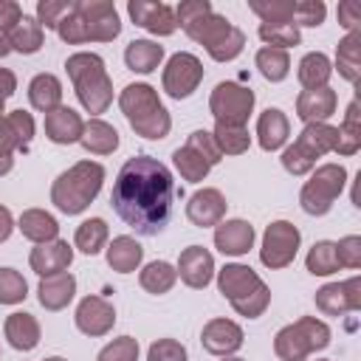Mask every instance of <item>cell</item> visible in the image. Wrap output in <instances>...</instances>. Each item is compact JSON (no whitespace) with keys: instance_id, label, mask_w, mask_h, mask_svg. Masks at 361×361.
Instances as JSON below:
<instances>
[{"instance_id":"6da1fadb","label":"cell","mask_w":361,"mask_h":361,"mask_svg":"<svg viewBox=\"0 0 361 361\" xmlns=\"http://www.w3.org/2000/svg\"><path fill=\"white\" fill-rule=\"evenodd\" d=\"M175 195V178L166 164L152 155H133L116 175L110 206L135 234L155 237L172 217Z\"/></svg>"},{"instance_id":"7a4b0ae2","label":"cell","mask_w":361,"mask_h":361,"mask_svg":"<svg viewBox=\"0 0 361 361\" xmlns=\"http://www.w3.org/2000/svg\"><path fill=\"white\" fill-rule=\"evenodd\" d=\"M65 71L71 76L79 104L93 118H99V113L113 104V79L104 68V59L93 51H76L65 59Z\"/></svg>"},{"instance_id":"3957f363","label":"cell","mask_w":361,"mask_h":361,"mask_svg":"<svg viewBox=\"0 0 361 361\" xmlns=\"http://www.w3.org/2000/svg\"><path fill=\"white\" fill-rule=\"evenodd\" d=\"M118 107L135 135L161 141L172 130V116L158 99V90L147 82H133L118 93Z\"/></svg>"},{"instance_id":"277c9868","label":"cell","mask_w":361,"mask_h":361,"mask_svg":"<svg viewBox=\"0 0 361 361\" xmlns=\"http://www.w3.org/2000/svg\"><path fill=\"white\" fill-rule=\"evenodd\" d=\"M217 274V290L228 299V305L245 316V319H259L268 305H271V288L265 285V279L243 265V262H226Z\"/></svg>"},{"instance_id":"5b68a950","label":"cell","mask_w":361,"mask_h":361,"mask_svg":"<svg viewBox=\"0 0 361 361\" xmlns=\"http://www.w3.org/2000/svg\"><path fill=\"white\" fill-rule=\"evenodd\" d=\"M104 183V166L99 161H76L51 183V203L62 214H82Z\"/></svg>"},{"instance_id":"8992f818","label":"cell","mask_w":361,"mask_h":361,"mask_svg":"<svg viewBox=\"0 0 361 361\" xmlns=\"http://www.w3.org/2000/svg\"><path fill=\"white\" fill-rule=\"evenodd\" d=\"M186 31L189 39H195L197 45L206 48V54L214 59V62H231L243 54L245 48V34L243 28H237L234 23H228L223 14H217L214 8L183 23L180 25Z\"/></svg>"},{"instance_id":"52a82bcc","label":"cell","mask_w":361,"mask_h":361,"mask_svg":"<svg viewBox=\"0 0 361 361\" xmlns=\"http://www.w3.org/2000/svg\"><path fill=\"white\" fill-rule=\"evenodd\" d=\"M336 127L327 124V121H319V124H305L302 133L296 135V141L290 147L282 149V169L288 175H307L316 169V161L327 152L336 149Z\"/></svg>"},{"instance_id":"ba28073f","label":"cell","mask_w":361,"mask_h":361,"mask_svg":"<svg viewBox=\"0 0 361 361\" xmlns=\"http://www.w3.org/2000/svg\"><path fill=\"white\" fill-rule=\"evenodd\" d=\"M330 327L327 322L316 316H302L293 324H285L274 336V353L279 361H305L310 353H319L330 344Z\"/></svg>"},{"instance_id":"9c48e42d","label":"cell","mask_w":361,"mask_h":361,"mask_svg":"<svg viewBox=\"0 0 361 361\" xmlns=\"http://www.w3.org/2000/svg\"><path fill=\"white\" fill-rule=\"evenodd\" d=\"M347 186V169L341 164H319L299 192V206L310 217H322L333 209L336 197Z\"/></svg>"},{"instance_id":"30bf717a","label":"cell","mask_w":361,"mask_h":361,"mask_svg":"<svg viewBox=\"0 0 361 361\" xmlns=\"http://www.w3.org/2000/svg\"><path fill=\"white\" fill-rule=\"evenodd\" d=\"M254 90L240 85V82H220L214 85L209 96V113L214 116V124H234L245 127L248 116L254 113Z\"/></svg>"},{"instance_id":"8fae6325","label":"cell","mask_w":361,"mask_h":361,"mask_svg":"<svg viewBox=\"0 0 361 361\" xmlns=\"http://www.w3.org/2000/svg\"><path fill=\"white\" fill-rule=\"evenodd\" d=\"M302 245V234L293 223L288 220H274L265 234H262V248H259V262L271 271L288 268L296 259V251Z\"/></svg>"},{"instance_id":"7c38bea8","label":"cell","mask_w":361,"mask_h":361,"mask_svg":"<svg viewBox=\"0 0 361 361\" xmlns=\"http://www.w3.org/2000/svg\"><path fill=\"white\" fill-rule=\"evenodd\" d=\"M203 82V62L189 54V51H178L166 59L164 65V73H161V85H164V93L169 99H189L197 85Z\"/></svg>"},{"instance_id":"4fadbf2b","label":"cell","mask_w":361,"mask_h":361,"mask_svg":"<svg viewBox=\"0 0 361 361\" xmlns=\"http://www.w3.org/2000/svg\"><path fill=\"white\" fill-rule=\"evenodd\" d=\"M76 11L87 25L90 42H113L121 34V20L113 0H76Z\"/></svg>"},{"instance_id":"5bb4252c","label":"cell","mask_w":361,"mask_h":361,"mask_svg":"<svg viewBox=\"0 0 361 361\" xmlns=\"http://www.w3.org/2000/svg\"><path fill=\"white\" fill-rule=\"evenodd\" d=\"M73 322H76V330L90 336V338H102L113 330L116 324V307L110 299L99 296V293H90L85 296L79 305H76V313H73Z\"/></svg>"},{"instance_id":"9a60e30c","label":"cell","mask_w":361,"mask_h":361,"mask_svg":"<svg viewBox=\"0 0 361 361\" xmlns=\"http://www.w3.org/2000/svg\"><path fill=\"white\" fill-rule=\"evenodd\" d=\"M313 299L324 316H344L350 310H361V276H350L347 282H327L316 290Z\"/></svg>"},{"instance_id":"2e32d148","label":"cell","mask_w":361,"mask_h":361,"mask_svg":"<svg viewBox=\"0 0 361 361\" xmlns=\"http://www.w3.org/2000/svg\"><path fill=\"white\" fill-rule=\"evenodd\" d=\"M127 14H130V20H133L138 28H144V31H149V34H155V37H169V34H175V28H178L175 8H172L169 3L130 0V3H127Z\"/></svg>"},{"instance_id":"e0dca14e","label":"cell","mask_w":361,"mask_h":361,"mask_svg":"<svg viewBox=\"0 0 361 361\" xmlns=\"http://www.w3.org/2000/svg\"><path fill=\"white\" fill-rule=\"evenodd\" d=\"M175 271H178V276H180V282L186 288L203 290L214 279V257L203 245H189V248L180 251Z\"/></svg>"},{"instance_id":"ac0fdd59","label":"cell","mask_w":361,"mask_h":361,"mask_svg":"<svg viewBox=\"0 0 361 361\" xmlns=\"http://www.w3.org/2000/svg\"><path fill=\"white\" fill-rule=\"evenodd\" d=\"M243 338H245L243 327L237 322H231V319H209L203 324V330H200L203 350L212 353V355H220V358L234 355L243 347Z\"/></svg>"},{"instance_id":"d6986e66","label":"cell","mask_w":361,"mask_h":361,"mask_svg":"<svg viewBox=\"0 0 361 361\" xmlns=\"http://www.w3.org/2000/svg\"><path fill=\"white\" fill-rule=\"evenodd\" d=\"M73 262V245L68 240H51V243H39L31 248L28 254V265L31 271L42 279V276H51V274H62L68 271V265Z\"/></svg>"},{"instance_id":"ffe728a7","label":"cell","mask_w":361,"mask_h":361,"mask_svg":"<svg viewBox=\"0 0 361 361\" xmlns=\"http://www.w3.org/2000/svg\"><path fill=\"white\" fill-rule=\"evenodd\" d=\"M226 206H228V203H226V197H223L220 189L203 186V189H197V192L189 197V203H186V217H189L192 226L209 228V226H217V223L226 217Z\"/></svg>"},{"instance_id":"44dd1931","label":"cell","mask_w":361,"mask_h":361,"mask_svg":"<svg viewBox=\"0 0 361 361\" xmlns=\"http://www.w3.org/2000/svg\"><path fill=\"white\" fill-rule=\"evenodd\" d=\"M254 226L248 220H220L214 226V248L223 257H243L254 248Z\"/></svg>"},{"instance_id":"7402d4cb","label":"cell","mask_w":361,"mask_h":361,"mask_svg":"<svg viewBox=\"0 0 361 361\" xmlns=\"http://www.w3.org/2000/svg\"><path fill=\"white\" fill-rule=\"evenodd\" d=\"M338 107V96L336 90L327 85V87H316V90H302L296 96V116L305 121V124H319V121H327Z\"/></svg>"},{"instance_id":"603a6c76","label":"cell","mask_w":361,"mask_h":361,"mask_svg":"<svg viewBox=\"0 0 361 361\" xmlns=\"http://www.w3.org/2000/svg\"><path fill=\"white\" fill-rule=\"evenodd\" d=\"M82 130H85L82 116L68 104H59L56 110L45 113V138L54 144H62V147L76 144L82 138Z\"/></svg>"},{"instance_id":"cb8c5ba5","label":"cell","mask_w":361,"mask_h":361,"mask_svg":"<svg viewBox=\"0 0 361 361\" xmlns=\"http://www.w3.org/2000/svg\"><path fill=\"white\" fill-rule=\"evenodd\" d=\"M76 296V276L71 271H62V274H51V276H42L39 279V288H37V299L45 310L56 313V310H65Z\"/></svg>"},{"instance_id":"d4e9b609","label":"cell","mask_w":361,"mask_h":361,"mask_svg":"<svg viewBox=\"0 0 361 361\" xmlns=\"http://www.w3.org/2000/svg\"><path fill=\"white\" fill-rule=\"evenodd\" d=\"M288 135H290V121L279 107H268V110L259 113V118H257V144L265 152L282 149Z\"/></svg>"},{"instance_id":"484cf974","label":"cell","mask_w":361,"mask_h":361,"mask_svg":"<svg viewBox=\"0 0 361 361\" xmlns=\"http://www.w3.org/2000/svg\"><path fill=\"white\" fill-rule=\"evenodd\" d=\"M3 333L8 338V344L20 353H28L39 344V322L37 316L25 313V310H17V313H8L6 316V324H3Z\"/></svg>"},{"instance_id":"4316f807","label":"cell","mask_w":361,"mask_h":361,"mask_svg":"<svg viewBox=\"0 0 361 361\" xmlns=\"http://www.w3.org/2000/svg\"><path fill=\"white\" fill-rule=\"evenodd\" d=\"M17 228H20V234H23L25 240H31L34 245L51 243V240L59 237V223H56V217H54L51 212H45V209H25V212L20 214V220H17Z\"/></svg>"},{"instance_id":"83f0119b","label":"cell","mask_w":361,"mask_h":361,"mask_svg":"<svg viewBox=\"0 0 361 361\" xmlns=\"http://www.w3.org/2000/svg\"><path fill=\"white\" fill-rule=\"evenodd\" d=\"M141 259H144V248H141V243H138L135 237H130V234H118V237H113V243L107 245V265H110L113 271H118V274H133V271H138Z\"/></svg>"},{"instance_id":"f1b7e54d","label":"cell","mask_w":361,"mask_h":361,"mask_svg":"<svg viewBox=\"0 0 361 361\" xmlns=\"http://www.w3.org/2000/svg\"><path fill=\"white\" fill-rule=\"evenodd\" d=\"M161 62H164V45H158L155 39H133L124 48V65L133 73H152L158 71Z\"/></svg>"},{"instance_id":"f546056e","label":"cell","mask_w":361,"mask_h":361,"mask_svg":"<svg viewBox=\"0 0 361 361\" xmlns=\"http://www.w3.org/2000/svg\"><path fill=\"white\" fill-rule=\"evenodd\" d=\"M28 102L39 113H51L62 104V82L54 73H37L28 82Z\"/></svg>"},{"instance_id":"4dcf8cb0","label":"cell","mask_w":361,"mask_h":361,"mask_svg":"<svg viewBox=\"0 0 361 361\" xmlns=\"http://www.w3.org/2000/svg\"><path fill=\"white\" fill-rule=\"evenodd\" d=\"M79 144L93 155H110L118 149V130L113 124H107L104 118H90V121H85Z\"/></svg>"},{"instance_id":"1f68e13d","label":"cell","mask_w":361,"mask_h":361,"mask_svg":"<svg viewBox=\"0 0 361 361\" xmlns=\"http://www.w3.org/2000/svg\"><path fill=\"white\" fill-rule=\"evenodd\" d=\"M336 71L350 85L358 82V76H361V31L344 34L338 39V45H336Z\"/></svg>"},{"instance_id":"d6a6232c","label":"cell","mask_w":361,"mask_h":361,"mask_svg":"<svg viewBox=\"0 0 361 361\" xmlns=\"http://www.w3.org/2000/svg\"><path fill=\"white\" fill-rule=\"evenodd\" d=\"M296 76H299V85L305 90H316V87H327L330 76H333V62L327 54L322 51H310L299 59V68H296Z\"/></svg>"},{"instance_id":"836d02e7","label":"cell","mask_w":361,"mask_h":361,"mask_svg":"<svg viewBox=\"0 0 361 361\" xmlns=\"http://www.w3.org/2000/svg\"><path fill=\"white\" fill-rule=\"evenodd\" d=\"M175 282H178V271H175V265L166 262V259H152V262H147V265L141 268V274H138V285H141L147 293H152V296L169 293V290L175 288Z\"/></svg>"},{"instance_id":"e575fe53","label":"cell","mask_w":361,"mask_h":361,"mask_svg":"<svg viewBox=\"0 0 361 361\" xmlns=\"http://www.w3.org/2000/svg\"><path fill=\"white\" fill-rule=\"evenodd\" d=\"M8 42H11V51H17V54H25V56L37 54L45 42V28L37 23V17L23 14L20 23L8 31Z\"/></svg>"},{"instance_id":"d590c367","label":"cell","mask_w":361,"mask_h":361,"mask_svg":"<svg viewBox=\"0 0 361 361\" xmlns=\"http://www.w3.org/2000/svg\"><path fill=\"white\" fill-rule=\"evenodd\" d=\"M338 138H336V149L338 155H355L361 149V113H358V99H353L347 104L344 121L336 127Z\"/></svg>"},{"instance_id":"8d00e7d4","label":"cell","mask_w":361,"mask_h":361,"mask_svg":"<svg viewBox=\"0 0 361 361\" xmlns=\"http://www.w3.org/2000/svg\"><path fill=\"white\" fill-rule=\"evenodd\" d=\"M107 237H110V228L102 217H90V220H82L76 226V234H73V248H79L82 254L87 257H96L104 245H107Z\"/></svg>"},{"instance_id":"74e56055","label":"cell","mask_w":361,"mask_h":361,"mask_svg":"<svg viewBox=\"0 0 361 361\" xmlns=\"http://www.w3.org/2000/svg\"><path fill=\"white\" fill-rule=\"evenodd\" d=\"M305 268L313 274V276H330L336 274L341 265H338V257H336V243L333 240H319L310 245L307 257H305Z\"/></svg>"},{"instance_id":"f35d334b","label":"cell","mask_w":361,"mask_h":361,"mask_svg":"<svg viewBox=\"0 0 361 361\" xmlns=\"http://www.w3.org/2000/svg\"><path fill=\"white\" fill-rule=\"evenodd\" d=\"M214 144L220 155H243L251 147V133L248 127H234V124H214Z\"/></svg>"},{"instance_id":"ab89813d","label":"cell","mask_w":361,"mask_h":361,"mask_svg":"<svg viewBox=\"0 0 361 361\" xmlns=\"http://www.w3.org/2000/svg\"><path fill=\"white\" fill-rule=\"evenodd\" d=\"M254 62H257L259 73L268 82H282L290 73V56H288V51H279V48H268V45L259 48L257 56H254Z\"/></svg>"},{"instance_id":"60d3db41","label":"cell","mask_w":361,"mask_h":361,"mask_svg":"<svg viewBox=\"0 0 361 361\" xmlns=\"http://www.w3.org/2000/svg\"><path fill=\"white\" fill-rule=\"evenodd\" d=\"M172 164H175V169L180 172V178L183 180H189V183H200V180H206V175H209V164L192 149V147H178L175 152H172Z\"/></svg>"},{"instance_id":"b9f144b4","label":"cell","mask_w":361,"mask_h":361,"mask_svg":"<svg viewBox=\"0 0 361 361\" xmlns=\"http://www.w3.org/2000/svg\"><path fill=\"white\" fill-rule=\"evenodd\" d=\"M293 6H296V0H248V8L265 25L293 23Z\"/></svg>"},{"instance_id":"7bdbcfd3","label":"cell","mask_w":361,"mask_h":361,"mask_svg":"<svg viewBox=\"0 0 361 361\" xmlns=\"http://www.w3.org/2000/svg\"><path fill=\"white\" fill-rule=\"evenodd\" d=\"M257 34H259V39H262L268 48H279V51L296 48V45L302 42V31H299L293 23H279V25H265V23H259Z\"/></svg>"},{"instance_id":"ee69618b","label":"cell","mask_w":361,"mask_h":361,"mask_svg":"<svg viewBox=\"0 0 361 361\" xmlns=\"http://www.w3.org/2000/svg\"><path fill=\"white\" fill-rule=\"evenodd\" d=\"M28 296V282L17 268H0V305H20Z\"/></svg>"},{"instance_id":"f6af8a7d","label":"cell","mask_w":361,"mask_h":361,"mask_svg":"<svg viewBox=\"0 0 361 361\" xmlns=\"http://www.w3.org/2000/svg\"><path fill=\"white\" fill-rule=\"evenodd\" d=\"M56 34H59V39H62V42H68V45L90 42V39H87V25H85V20H82V17H79V11H76V0H73L71 11L59 20Z\"/></svg>"},{"instance_id":"bcb514c9","label":"cell","mask_w":361,"mask_h":361,"mask_svg":"<svg viewBox=\"0 0 361 361\" xmlns=\"http://www.w3.org/2000/svg\"><path fill=\"white\" fill-rule=\"evenodd\" d=\"M96 361H138V341L133 336H118L99 350Z\"/></svg>"},{"instance_id":"7dc6e473","label":"cell","mask_w":361,"mask_h":361,"mask_svg":"<svg viewBox=\"0 0 361 361\" xmlns=\"http://www.w3.org/2000/svg\"><path fill=\"white\" fill-rule=\"evenodd\" d=\"M327 17V6L322 0H296L293 6V25H305V28H319Z\"/></svg>"},{"instance_id":"c3c4849f","label":"cell","mask_w":361,"mask_h":361,"mask_svg":"<svg viewBox=\"0 0 361 361\" xmlns=\"http://www.w3.org/2000/svg\"><path fill=\"white\" fill-rule=\"evenodd\" d=\"M6 121H8L11 133H14V135H17V141H20V149L25 152V149H28V144H31V138H34V130H37L34 116H31V113H25V110L20 107V110H8V113H6Z\"/></svg>"},{"instance_id":"681fc988","label":"cell","mask_w":361,"mask_h":361,"mask_svg":"<svg viewBox=\"0 0 361 361\" xmlns=\"http://www.w3.org/2000/svg\"><path fill=\"white\" fill-rule=\"evenodd\" d=\"M186 147H192L209 166H214V164L223 161V155H220V149H217V144H214V135H212L209 130H195V133H189Z\"/></svg>"},{"instance_id":"f907efd6","label":"cell","mask_w":361,"mask_h":361,"mask_svg":"<svg viewBox=\"0 0 361 361\" xmlns=\"http://www.w3.org/2000/svg\"><path fill=\"white\" fill-rule=\"evenodd\" d=\"M71 6H73V0H39L37 3V23L42 28H54L56 31L59 20L71 11Z\"/></svg>"},{"instance_id":"816d5d0a","label":"cell","mask_w":361,"mask_h":361,"mask_svg":"<svg viewBox=\"0 0 361 361\" xmlns=\"http://www.w3.org/2000/svg\"><path fill=\"white\" fill-rule=\"evenodd\" d=\"M147 361H189V355L178 338H158L149 344Z\"/></svg>"},{"instance_id":"f5cc1de1","label":"cell","mask_w":361,"mask_h":361,"mask_svg":"<svg viewBox=\"0 0 361 361\" xmlns=\"http://www.w3.org/2000/svg\"><path fill=\"white\" fill-rule=\"evenodd\" d=\"M336 257L341 268H361V237L347 234L336 243Z\"/></svg>"},{"instance_id":"db71d44e","label":"cell","mask_w":361,"mask_h":361,"mask_svg":"<svg viewBox=\"0 0 361 361\" xmlns=\"http://www.w3.org/2000/svg\"><path fill=\"white\" fill-rule=\"evenodd\" d=\"M338 25L347 28V34L361 31V6H358L355 0L338 3Z\"/></svg>"},{"instance_id":"11a10c76","label":"cell","mask_w":361,"mask_h":361,"mask_svg":"<svg viewBox=\"0 0 361 361\" xmlns=\"http://www.w3.org/2000/svg\"><path fill=\"white\" fill-rule=\"evenodd\" d=\"M23 17V6L17 0H0V28L11 31Z\"/></svg>"},{"instance_id":"9f6ffc18","label":"cell","mask_w":361,"mask_h":361,"mask_svg":"<svg viewBox=\"0 0 361 361\" xmlns=\"http://www.w3.org/2000/svg\"><path fill=\"white\" fill-rule=\"evenodd\" d=\"M14 93H17V76H14V71L0 68V96L8 99V96H14Z\"/></svg>"},{"instance_id":"6f0895ef","label":"cell","mask_w":361,"mask_h":361,"mask_svg":"<svg viewBox=\"0 0 361 361\" xmlns=\"http://www.w3.org/2000/svg\"><path fill=\"white\" fill-rule=\"evenodd\" d=\"M11 231H14V217H11V212L0 203V243H6V240L11 237Z\"/></svg>"},{"instance_id":"680465c9","label":"cell","mask_w":361,"mask_h":361,"mask_svg":"<svg viewBox=\"0 0 361 361\" xmlns=\"http://www.w3.org/2000/svg\"><path fill=\"white\" fill-rule=\"evenodd\" d=\"M11 54V42H8V31H3L0 28V59L3 56H8Z\"/></svg>"},{"instance_id":"91938a15","label":"cell","mask_w":361,"mask_h":361,"mask_svg":"<svg viewBox=\"0 0 361 361\" xmlns=\"http://www.w3.org/2000/svg\"><path fill=\"white\" fill-rule=\"evenodd\" d=\"M11 166H14V155H3L0 152V175H8Z\"/></svg>"},{"instance_id":"94428289","label":"cell","mask_w":361,"mask_h":361,"mask_svg":"<svg viewBox=\"0 0 361 361\" xmlns=\"http://www.w3.org/2000/svg\"><path fill=\"white\" fill-rule=\"evenodd\" d=\"M3 116H6V99L0 96V118H3Z\"/></svg>"},{"instance_id":"6125c7cd","label":"cell","mask_w":361,"mask_h":361,"mask_svg":"<svg viewBox=\"0 0 361 361\" xmlns=\"http://www.w3.org/2000/svg\"><path fill=\"white\" fill-rule=\"evenodd\" d=\"M42 361H68V358H62V355H51V358H42Z\"/></svg>"},{"instance_id":"be15d7a7","label":"cell","mask_w":361,"mask_h":361,"mask_svg":"<svg viewBox=\"0 0 361 361\" xmlns=\"http://www.w3.org/2000/svg\"><path fill=\"white\" fill-rule=\"evenodd\" d=\"M223 361H243V358H237V355H226Z\"/></svg>"},{"instance_id":"e7e4bbea","label":"cell","mask_w":361,"mask_h":361,"mask_svg":"<svg viewBox=\"0 0 361 361\" xmlns=\"http://www.w3.org/2000/svg\"><path fill=\"white\" fill-rule=\"evenodd\" d=\"M316 361H327V358H316Z\"/></svg>"}]
</instances>
